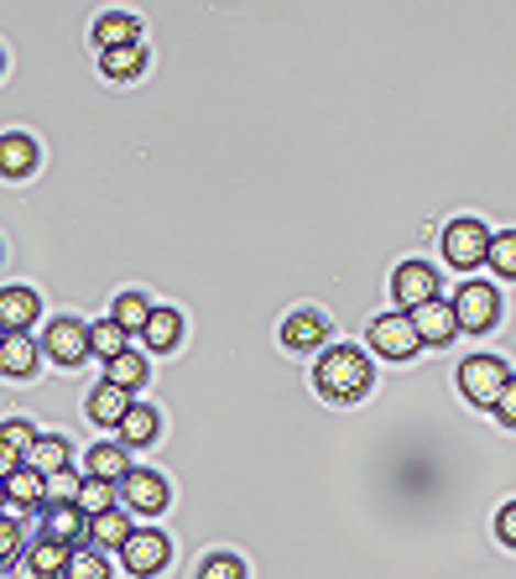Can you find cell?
I'll return each mask as SVG.
<instances>
[{
	"mask_svg": "<svg viewBox=\"0 0 516 579\" xmlns=\"http://www.w3.org/2000/svg\"><path fill=\"white\" fill-rule=\"evenodd\" d=\"M314 386H318V397H329V402L365 397V386H371V360L360 356V350H350V345H334V350L318 356Z\"/></svg>",
	"mask_w": 516,
	"mask_h": 579,
	"instance_id": "1",
	"label": "cell"
},
{
	"mask_svg": "<svg viewBox=\"0 0 516 579\" xmlns=\"http://www.w3.org/2000/svg\"><path fill=\"white\" fill-rule=\"evenodd\" d=\"M506 381H512V371H506L496 356H470L459 365V392L475 402V407H496V397L506 392Z\"/></svg>",
	"mask_w": 516,
	"mask_h": 579,
	"instance_id": "2",
	"label": "cell"
},
{
	"mask_svg": "<svg viewBox=\"0 0 516 579\" xmlns=\"http://www.w3.org/2000/svg\"><path fill=\"white\" fill-rule=\"evenodd\" d=\"M496 314H501V298H496V287L491 282H464L454 293V324L459 329H470V335H485L491 324H496Z\"/></svg>",
	"mask_w": 516,
	"mask_h": 579,
	"instance_id": "3",
	"label": "cell"
},
{
	"mask_svg": "<svg viewBox=\"0 0 516 579\" xmlns=\"http://www.w3.org/2000/svg\"><path fill=\"white\" fill-rule=\"evenodd\" d=\"M485 251H491V230H485L480 220H454L449 230H443V256H449V266H459V272L480 266Z\"/></svg>",
	"mask_w": 516,
	"mask_h": 579,
	"instance_id": "4",
	"label": "cell"
},
{
	"mask_svg": "<svg viewBox=\"0 0 516 579\" xmlns=\"http://www.w3.org/2000/svg\"><path fill=\"white\" fill-rule=\"evenodd\" d=\"M120 559H125V569H131V575H162V569H167V559H173V543H167V533H157V527H141V533H131V538H125Z\"/></svg>",
	"mask_w": 516,
	"mask_h": 579,
	"instance_id": "5",
	"label": "cell"
},
{
	"mask_svg": "<svg viewBox=\"0 0 516 579\" xmlns=\"http://www.w3.org/2000/svg\"><path fill=\"white\" fill-rule=\"evenodd\" d=\"M417 329H413V319L407 314H381L376 324H371V350L376 356H386V360H413L417 356Z\"/></svg>",
	"mask_w": 516,
	"mask_h": 579,
	"instance_id": "6",
	"label": "cell"
},
{
	"mask_svg": "<svg viewBox=\"0 0 516 579\" xmlns=\"http://www.w3.org/2000/svg\"><path fill=\"white\" fill-rule=\"evenodd\" d=\"M392 298H397L407 314H413V308H422V303H433L438 298L433 266H428V261H402L397 277H392Z\"/></svg>",
	"mask_w": 516,
	"mask_h": 579,
	"instance_id": "7",
	"label": "cell"
},
{
	"mask_svg": "<svg viewBox=\"0 0 516 579\" xmlns=\"http://www.w3.org/2000/svg\"><path fill=\"white\" fill-rule=\"evenodd\" d=\"M42 350L58 360V365H79L89 356V324L79 319H53V329L42 335Z\"/></svg>",
	"mask_w": 516,
	"mask_h": 579,
	"instance_id": "8",
	"label": "cell"
},
{
	"mask_svg": "<svg viewBox=\"0 0 516 579\" xmlns=\"http://www.w3.org/2000/svg\"><path fill=\"white\" fill-rule=\"evenodd\" d=\"M407 319H413L417 340H428V345H449V340L459 335V324H454V303H443V298H433V303H422V308H413Z\"/></svg>",
	"mask_w": 516,
	"mask_h": 579,
	"instance_id": "9",
	"label": "cell"
},
{
	"mask_svg": "<svg viewBox=\"0 0 516 579\" xmlns=\"http://www.w3.org/2000/svg\"><path fill=\"white\" fill-rule=\"evenodd\" d=\"M42 303L32 287H0V329L6 335H26L32 324H37Z\"/></svg>",
	"mask_w": 516,
	"mask_h": 579,
	"instance_id": "10",
	"label": "cell"
},
{
	"mask_svg": "<svg viewBox=\"0 0 516 579\" xmlns=\"http://www.w3.org/2000/svg\"><path fill=\"white\" fill-rule=\"evenodd\" d=\"M120 491H125V501H131L136 512H146V517L167 506V480L152 476V470H131V476L120 480Z\"/></svg>",
	"mask_w": 516,
	"mask_h": 579,
	"instance_id": "11",
	"label": "cell"
},
{
	"mask_svg": "<svg viewBox=\"0 0 516 579\" xmlns=\"http://www.w3.org/2000/svg\"><path fill=\"white\" fill-rule=\"evenodd\" d=\"M323 335H329V324L314 308H298V314H287V324H282V345L287 350H314V345H323Z\"/></svg>",
	"mask_w": 516,
	"mask_h": 579,
	"instance_id": "12",
	"label": "cell"
},
{
	"mask_svg": "<svg viewBox=\"0 0 516 579\" xmlns=\"http://www.w3.org/2000/svg\"><path fill=\"white\" fill-rule=\"evenodd\" d=\"M84 533H89V517H84L74 501H68V506H47V517H42V538L74 548V538H84Z\"/></svg>",
	"mask_w": 516,
	"mask_h": 579,
	"instance_id": "13",
	"label": "cell"
},
{
	"mask_svg": "<svg viewBox=\"0 0 516 579\" xmlns=\"http://www.w3.org/2000/svg\"><path fill=\"white\" fill-rule=\"evenodd\" d=\"M37 167V141L11 131V136H0V178H26Z\"/></svg>",
	"mask_w": 516,
	"mask_h": 579,
	"instance_id": "14",
	"label": "cell"
},
{
	"mask_svg": "<svg viewBox=\"0 0 516 579\" xmlns=\"http://www.w3.org/2000/svg\"><path fill=\"white\" fill-rule=\"evenodd\" d=\"M0 371H6V376H32V371H37V340H32V335H6V340H0Z\"/></svg>",
	"mask_w": 516,
	"mask_h": 579,
	"instance_id": "15",
	"label": "cell"
},
{
	"mask_svg": "<svg viewBox=\"0 0 516 579\" xmlns=\"http://www.w3.org/2000/svg\"><path fill=\"white\" fill-rule=\"evenodd\" d=\"M136 402H131V392H120V386H95V397H89V418L95 423H105V428H120V418L131 413Z\"/></svg>",
	"mask_w": 516,
	"mask_h": 579,
	"instance_id": "16",
	"label": "cell"
},
{
	"mask_svg": "<svg viewBox=\"0 0 516 579\" xmlns=\"http://www.w3.org/2000/svg\"><path fill=\"white\" fill-rule=\"evenodd\" d=\"M131 476V455H125V444H95L89 449V480H125Z\"/></svg>",
	"mask_w": 516,
	"mask_h": 579,
	"instance_id": "17",
	"label": "cell"
},
{
	"mask_svg": "<svg viewBox=\"0 0 516 579\" xmlns=\"http://www.w3.org/2000/svg\"><path fill=\"white\" fill-rule=\"evenodd\" d=\"M131 533H136L131 517H125L120 506H110V512H100V517H89V533H84V538H95V548H125Z\"/></svg>",
	"mask_w": 516,
	"mask_h": 579,
	"instance_id": "18",
	"label": "cell"
},
{
	"mask_svg": "<svg viewBox=\"0 0 516 579\" xmlns=\"http://www.w3.org/2000/svg\"><path fill=\"white\" fill-rule=\"evenodd\" d=\"M6 496H11V506H17V512H26V506H42V501H47V476H37L32 465H21L17 476L6 480Z\"/></svg>",
	"mask_w": 516,
	"mask_h": 579,
	"instance_id": "19",
	"label": "cell"
},
{
	"mask_svg": "<svg viewBox=\"0 0 516 579\" xmlns=\"http://www.w3.org/2000/svg\"><path fill=\"white\" fill-rule=\"evenodd\" d=\"M21 564H26L32 575H42V579H68V548H63V543H53V538H42Z\"/></svg>",
	"mask_w": 516,
	"mask_h": 579,
	"instance_id": "20",
	"label": "cell"
},
{
	"mask_svg": "<svg viewBox=\"0 0 516 579\" xmlns=\"http://www.w3.org/2000/svg\"><path fill=\"white\" fill-rule=\"evenodd\" d=\"M136 37H141V26H136V17H125V11L95 21V42H100V53H110V47H131Z\"/></svg>",
	"mask_w": 516,
	"mask_h": 579,
	"instance_id": "21",
	"label": "cell"
},
{
	"mask_svg": "<svg viewBox=\"0 0 516 579\" xmlns=\"http://www.w3.org/2000/svg\"><path fill=\"white\" fill-rule=\"evenodd\" d=\"M178 335H183L178 308H152V319H146V329H141V340L152 345V350H173Z\"/></svg>",
	"mask_w": 516,
	"mask_h": 579,
	"instance_id": "22",
	"label": "cell"
},
{
	"mask_svg": "<svg viewBox=\"0 0 516 579\" xmlns=\"http://www.w3.org/2000/svg\"><path fill=\"white\" fill-rule=\"evenodd\" d=\"M157 439V407H131V413H125V418H120V444H125V449H136V444H152Z\"/></svg>",
	"mask_w": 516,
	"mask_h": 579,
	"instance_id": "23",
	"label": "cell"
},
{
	"mask_svg": "<svg viewBox=\"0 0 516 579\" xmlns=\"http://www.w3.org/2000/svg\"><path fill=\"white\" fill-rule=\"evenodd\" d=\"M100 68L110 74V79H136L141 68H146V47H141V42H131V47H110V53H100Z\"/></svg>",
	"mask_w": 516,
	"mask_h": 579,
	"instance_id": "24",
	"label": "cell"
},
{
	"mask_svg": "<svg viewBox=\"0 0 516 579\" xmlns=\"http://www.w3.org/2000/svg\"><path fill=\"white\" fill-rule=\"evenodd\" d=\"M68 579H110V564L95 543H74L68 548Z\"/></svg>",
	"mask_w": 516,
	"mask_h": 579,
	"instance_id": "25",
	"label": "cell"
},
{
	"mask_svg": "<svg viewBox=\"0 0 516 579\" xmlns=\"http://www.w3.org/2000/svg\"><path fill=\"white\" fill-rule=\"evenodd\" d=\"M26 465H32L37 476H58V470H68V444L63 439H37L32 449H26Z\"/></svg>",
	"mask_w": 516,
	"mask_h": 579,
	"instance_id": "26",
	"label": "cell"
},
{
	"mask_svg": "<svg viewBox=\"0 0 516 579\" xmlns=\"http://www.w3.org/2000/svg\"><path fill=\"white\" fill-rule=\"evenodd\" d=\"M110 319H116L125 335H141V329H146V319H152V303L141 298V293H120V298H116V314H110Z\"/></svg>",
	"mask_w": 516,
	"mask_h": 579,
	"instance_id": "27",
	"label": "cell"
},
{
	"mask_svg": "<svg viewBox=\"0 0 516 579\" xmlns=\"http://www.w3.org/2000/svg\"><path fill=\"white\" fill-rule=\"evenodd\" d=\"M125 340H131V335H125L116 319H105V324H95V329H89V350H95V356H105V360L125 356V350H131Z\"/></svg>",
	"mask_w": 516,
	"mask_h": 579,
	"instance_id": "28",
	"label": "cell"
},
{
	"mask_svg": "<svg viewBox=\"0 0 516 579\" xmlns=\"http://www.w3.org/2000/svg\"><path fill=\"white\" fill-rule=\"evenodd\" d=\"M105 381H110V386H120V392H141V381H146V360L125 350V356L110 360V376H105Z\"/></svg>",
	"mask_w": 516,
	"mask_h": 579,
	"instance_id": "29",
	"label": "cell"
},
{
	"mask_svg": "<svg viewBox=\"0 0 516 579\" xmlns=\"http://www.w3.org/2000/svg\"><path fill=\"white\" fill-rule=\"evenodd\" d=\"M110 506H116L110 480H84V491H79V512H84V517H100V512H110Z\"/></svg>",
	"mask_w": 516,
	"mask_h": 579,
	"instance_id": "30",
	"label": "cell"
},
{
	"mask_svg": "<svg viewBox=\"0 0 516 579\" xmlns=\"http://www.w3.org/2000/svg\"><path fill=\"white\" fill-rule=\"evenodd\" d=\"M485 261L496 266V277H516V230H506V236H491V251H485Z\"/></svg>",
	"mask_w": 516,
	"mask_h": 579,
	"instance_id": "31",
	"label": "cell"
},
{
	"mask_svg": "<svg viewBox=\"0 0 516 579\" xmlns=\"http://www.w3.org/2000/svg\"><path fill=\"white\" fill-rule=\"evenodd\" d=\"M79 491H84V480L74 476V470H58V476H47V506H79Z\"/></svg>",
	"mask_w": 516,
	"mask_h": 579,
	"instance_id": "32",
	"label": "cell"
},
{
	"mask_svg": "<svg viewBox=\"0 0 516 579\" xmlns=\"http://www.w3.org/2000/svg\"><path fill=\"white\" fill-rule=\"evenodd\" d=\"M0 444H6V449H17L21 460H26V449L37 444V434H32V423H26V418H6V423H0Z\"/></svg>",
	"mask_w": 516,
	"mask_h": 579,
	"instance_id": "33",
	"label": "cell"
},
{
	"mask_svg": "<svg viewBox=\"0 0 516 579\" xmlns=\"http://www.w3.org/2000/svg\"><path fill=\"white\" fill-rule=\"evenodd\" d=\"M199 579H245V564L235 554H215V559H204Z\"/></svg>",
	"mask_w": 516,
	"mask_h": 579,
	"instance_id": "34",
	"label": "cell"
},
{
	"mask_svg": "<svg viewBox=\"0 0 516 579\" xmlns=\"http://www.w3.org/2000/svg\"><path fill=\"white\" fill-rule=\"evenodd\" d=\"M21 554V522L11 512H0V564H11Z\"/></svg>",
	"mask_w": 516,
	"mask_h": 579,
	"instance_id": "35",
	"label": "cell"
},
{
	"mask_svg": "<svg viewBox=\"0 0 516 579\" xmlns=\"http://www.w3.org/2000/svg\"><path fill=\"white\" fill-rule=\"evenodd\" d=\"M496 538L506 543V548H516V501H506V506H501V517H496Z\"/></svg>",
	"mask_w": 516,
	"mask_h": 579,
	"instance_id": "36",
	"label": "cell"
},
{
	"mask_svg": "<svg viewBox=\"0 0 516 579\" xmlns=\"http://www.w3.org/2000/svg\"><path fill=\"white\" fill-rule=\"evenodd\" d=\"M496 418L506 423V428H516V376L506 381V392L496 397Z\"/></svg>",
	"mask_w": 516,
	"mask_h": 579,
	"instance_id": "37",
	"label": "cell"
},
{
	"mask_svg": "<svg viewBox=\"0 0 516 579\" xmlns=\"http://www.w3.org/2000/svg\"><path fill=\"white\" fill-rule=\"evenodd\" d=\"M21 465H26V460H21L17 449H6V444H0V480H11V476L21 470Z\"/></svg>",
	"mask_w": 516,
	"mask_h": 579,
	"instance_id": "38",
	"label": "cell"
},
{
	"mask_svg": "<svg viewBox=\"0 0 516 579\" xmlns=\"http://www.w3.org/2000/svg\"><path fill=\"white\" fill-rule=\"evenodd\" d=\"M17 579H42V575H32V569H26V564H21V569H17Z\"/></svg>",
	"mask_w": 516,
	"mask_h": 579,
	"instance_id": "39",
	"label": "cell"
},
{
	"mask_svg": "<svg viewBox=\"0 0 516 579\" xmlns=\"http://www.w3.org/2000/svg\"><path fill=\"white\" fill-rule=\"evenodd\" d=\"M0 512H6V480H0Z\"/></svg>",
	"mask_w": 516,
	"mask_h": 579,
	"instance_id": "40",
	"label": "cell"
},
{
	"mask_svg": "<svg viewBox=\"0 0 516 579\" xmlns=\"http://www.w3.org/2000/svg\"><path fill=\"white\" fill-rule=\"evenodd\" d=\"M0 68H6V53H0Z\"/></svg>",
	"mask_w": 516,
	"mask_h": 579,
	"instance_id": "41",
	"label": "cell"
},
{
	"mask_svg": "<svg viewBox=\"0 0 516 579\" xmlns=\"http://www.w3.org/2000/svg\"><path fill=\"white\" fill-rule=\"evenodd\" d=\"M0 340H6V329H0Z\"/></svg>",
	"mask_w": 516,
	"mask_h": 579,
	"instance_id": "42",
	"label": "cell"
}]
</instances>
